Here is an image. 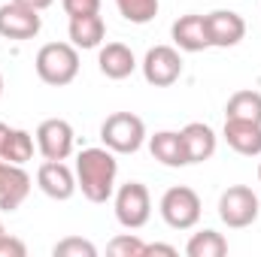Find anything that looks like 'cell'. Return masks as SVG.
Here are the masks:
<instances>
[{
	"label": "cell",
	"instance_id": "1",
	"mask_svg": "<svg viewBox=\"0 0 261 257\" xmlns=\"http://www.w3.org/2000/svg\"><path fill=\"white\" fill-rule=\"evenodd\" d=\"M76 185L88 203H110L116 194V179H119V160L116 151H110L107 145H94V148H82L76 154Z\"/></svg>",
	"mask_w": 261,
	"mask_h": 257
},
{
	"label": "cell",
	"instance_id": "2",
	"mask_svg": "<svg viewBox=\"0 0 261 257\" xmlns=\"http://www.w3.org/2000/svg\"><path fill=\"white\" fill-rule=\"evenodd\" d=\"M34 70L46 85L64 88L79 76V49L73 43H46L34 58Z\"/></svg>",
	"mask_w": 261,
	"mask_h": 257
},
{
	"label": "cell",
	"instance_id": "3",
	"mask_svg": "<svg viewBox=\"0 0 261 257\" xmlns=\"http://www.w3.org/2000/svg\"><path fill=\"white\" fill-rule=\"evenodd\" d=\"M146 139V124L134 112H113L100 124V142L116 154H137Z\"/></svg>",
	"mask_w": 261,
	"mask_h": 257
},
{
	"label": "cell",
	"instance_id": "4",
	"mask_svg": "<svg viewBox=\"0 0 261 257\" xmlns=\"http://www.w3.org/2000/svg\"><path fill=\"white\" fill-rule=\"evenodd\" d=\"M158 212H161V218H164L167 227H173V230H192L200 221L203 206H200V197H197L195 188L173 185V188H167V191L161 194Z\"/></svg>",
	"mask_w": 261,
	"mask_h": 257
},
{
	"label": "cell",
	"instance_id": "5",
	"mask_svg": "<svg viewBox=\"0 0 261 257\" xmlns=\"http://www.w3.org/2000/svg\"><path fill=\"white\" fill-rule=\"evenodd\" d=\"M113 206H116V221L125 230H140L149 224L152 218V197L143 182H125L113 194Z\"/></svg>",
	"mask_w": 261,
	"mask_h": 257
},
{
	"label": "cell",
	"instance_id": "6",
	"mask_svg": "<svg viewBox=\"0 0 261 257\" xmlns=\"http://www.w3.org/2000/svg\"><path fill=\"white\" fill-rule=\"evenodd\" d=\"M258 212H261L258 194L252 191V188H246V185H231L219 197V218L231 230L252 227L258 221Z\"/></svg>",
	"mask_w": 261,
	"mask_h": 257
},
{
	"label": "cell",
	"instance_id": "7",
	"mask_svg": "<svg viewBox=\"0 0 261 257\" xmlns=\"http://www.w3.org/2000/svg\"><path fill=\"white\" fill-rule=\"evenodd\" d=\"M143 79L152 85V88H170L179 82L182 76V58H179V49L176 46H152L143 58Z\"/></svg>",
	"mask_w": 261,
	"mask_h": 257
},
{
	"label": "cell",
	"instance_id": "8",
	"mask_svg": "<svg viewBox=\"0 0 261 257\" xmlns=\"http://www.w3.org/2000/svg\"><path fill=\"white\" fill-rule=\"evenodd\" d=\"M40 30H43V15L37 9H28L15 0L0 6V37L3 40L24 43V40H34Z\"/></svg>",
	"mask_w": 261,
	"mask_h": 257
},
{
	"label": "cell",
	"instance_id": "9",
	"mask_svg": "<svg viewBox=\"0 0 261 257\" xmlns=\"http://www.w3.org/2000/svg\"><path fill=\"white\" fill-rule=\"evenodd\" d=\"M37 148L46 160H67L73 154V142H76V133L73 124L64 118H46L40 121L37 127Z\"/></svg>",
	"mask_w": 261,
	"mask_h": 257
},
{
	"label": "cell",
	"instance_id": "10",
	"mask_svg": "<svg viewBox=\"0 0 261 257\" xmlns=\"http://www.w3.org/2000/svg\"><path fill=\"white\" fill-rule=\"evenodd\" d=\"M206 34L210 49H234L246 37V21L234 9H213L206 12Z\"/></svg>",
	"mask_w": 261,
	"mask_h": 257
},
{
	"label": "cell",
	"instance_id": "11",
	"mask_svg": "<svg viewBox=\"0 0 261 257\" xmlns=\"http://www.w3.org/2000/svg\"><path fill=\"white\" fill-rule=\"evenodd\" d=\"M37 188L46 194L49 200L64 203L79 191L76 185V170H70L64 160H43L37 170Z\"/></svg>",
	"mask_w": 261,
	"mask_h": 257
},
{
	"label": "cell",
	"instance_id": "12",
	"mask_svg": "<svg viewBox=\"0 0 261 257\" xmlns=\"http://www.w3.org/2000/svg\"><path fill=\"white\" fill-rule=\"evenodd\" d=\"M31 185H34V179L24 173V167L0 160V209L3 212H15L28 200Z\"/></svg>",
	"mask_w": 261,
	"mask_h": 257
},
{
	"label": "cell",
	"instance_id": "13",
	"mask_svg": "<svg viewBox=\"0 0 261 257\" xmlns=\"http://www.w3.org/2000/svg\"><path fill=\"white\" fill-rule=\"evenodd\" d=\"M170 37H173V46L179 52H203L210 49V34H206V15H197V12H189V15H179L170 27Z\"/></svg>",
	"mask_w": 261,
	"mask_h": 257
},
{
	"label": "cell",
	"instance_id": "14",
	"mask_svg": "<svg viewBox=\"0 0 261 257\" xmlns=\"http://www.w3.org/2000/svg\"><path fill=\"white\" fill-rule=\"evenodd\" d=\"M222 139L228 142V148H234L243 157H261V124H255V121L225 118Z\"/></svg>",
	"mask_w": 261,
	"mask_h": 257
},
{
	"label": "cell",
	"instance_id": "15",
	"mask_svg": "<svg viewBox=\"0 0 261 257\" xmlns=\"http://www.w3.org/2000/svg\"><path fill=\"white\" fill-rule=\"evenodd\" d=\"M137 67L140 64H137L134 52H130L125 43H107V46H100V52H97V70H100L107 79H113V82L128 79Z\"/></svg>",
	"mask_w": 261,
	"mask_h": 257
},
{
	"label": "cell",
	"instance_id": "16",
	"mask_svg": "<svg viewBox=\"0 0 261 257\" xmlns=\"http://www.w3.org/2000/svg\"><path fill=\"white\" fill-rule=\"evenodd\" d=\"M182 133V142H186V154H189V164H206L216 148H219V136L216 130L203 121H192L179 130Z\"/></svg>",
	"mask_w": 261,
	"mask_h": 257
},
{
	"label": "cell",
	"instance_id": "17",
	"mask_svg": "<svg viewBox=\"0 0 261 257\" xmlns=\"http://www.w3.org/2000/svg\"><path fill=\"white\" fill-rule=\"evenodd\" d=\"M149 151L158 164L176 170V167H189V154H186V142L179 130H158L155 136H149Z\"/></svg>",
	"mask_w": 261,
	"mask_h": 257
},
{
	"label": "cell",
	"instance_id": "18",
	"mask_svg": "<svg viewBox=\"0 0 261 257\" xmlns=\"http://www.w3.org/2000/svg\"><path fill=\"white\" fill-rule=\"evenodd\" d=\"M67 34H70V43L76 49H82V52L85 49H100V43L107 37V24H103L100 12H94V15H76V18H70Z\"/></svg>",
	"mask_w": 261,
	"mask_h": 257
},
{
	"label": "cell",
	"instance_id": "19",
	"mask_svg": "<svg viewBox=\"0 0 261 257\" xmlns=\"http://www.w3.org/2000/svg\"><path fill=\"white\" fill-rule=\"evenodd\" d=\"M225 118H237V121H255L261 124V91H237L228 97L225 103Z\"/></svg>",
	"mask_w": 261,
	"mask_h": 257
},
{
	"label": "cell",
	"instance_id": "20",
	"mask_svg": "<svg viewBox=\"0 0 261 257\" xmlns=\"http://www.w3.org/2000/svg\"><path fill=\"white\" fill-rule=\"evenodd\" d=\"M186 254L189 257H225L228 254V239L216 230H197L195 236L189 239L186 245Z\"/></svg>",
	"mask_w": 261,
	"mask_h": 257
},
{
	"label": "cell",
	"instance_id": "21",
	"mask_svg": "<svg viewBox=\"0 0 261 257\" xmlns=\"http://www.w3.org/2000/svg\"><path fill=\"white\" fill-rule=\"evenodd\" d=\"M31 157H34V136H31L28 130H21V127H12L9 130L6 145H3V157H0V160L24 167Z\"/></svg>",
	"mask_w": 261,
	"mask_h": 257
},
{
	"label": "cell",
	"instance_id": "22",
	"mask_svg": "<svg viewBox=\"0 0 261 257\" xmlns=\"http://www.w3.org/2000/svg\"><path fill=\"white\" fill-rule=\"evenodd\" d=\"M116 9L130 24H149L158 15L161 0H116Z\"/></svg>",
	"mask_w": 261,
	"mask_h": 257
},
{
	"label": "cell",
	"instance_id": "23",
	"mask_svg": "<svg viewBox=\"0 0 261 257\" xmlns=\"http://www.w3.org/2000/svg\"><path fill=\"white\" fill-rule=\"evenodd\" d=\"M52 254L55 257H97V248H94V242H88L82 236H67L61 242H55Z\"/></svg>",
	"mask_w": 261,
	"mask_h": 257
},
{
	"label": "cell",
	"instance_id": "24",
	"mask_svg": "<svg viewBox=\"0 0 261 257\" xmlns=\"http://www.w3.org/2000/svg\"><path fill=\"white\" fill-rule=\"evenodd\" d=\"M107 254L113 257H146V242H140L134 233H122L107 245Z\"/></svg>",
	"mask_w": 261,
	"mask_h": 257
},
{
	"label": "cell",
	"instance_id": "25",
	"mask_svg": "<svg viewBox=\"0 0 261 257\" xmlns=\"http://www.w3.org/2000/svg\"><path fill=\"white\" fill-rule=\"evenodd\" d=\"M61 6H64V12L70 15V18L100 12V0H61Z\"/></svg>",
	"mask_w": 261,
	"mask_h": 257
},
{
	"label": "cell",
	"instance_id": "26",
	"mask_svg": "<svg viewBox=\"0 0 261 257\" xmlns=\"http://www.w3.org/2000/svg\"><path fill=\"white\" fill-rule=\"evenodd\" d=\"M24 254H28V245L18 236H9V233L0 236V257H24Z\"/></svg>",
	"mask_w": 261,
	"mask_h": 257
},
{
	"label": "cell",
	"instance_id": "27",
	"mask_svg": "<svg viewBox=\"0 0 261 257\" xmlns=\"http://www.w3.org/2000/svg\"><path fill=\"white\" fill-rule=\"evenodd\" d=\"M149 254H167V257H176L179 251L173 248V245H161V242H152V245H146V257Z\"/></svg>",
	"mask_w": 261,
	"mask_h": 257
},
{
	"label": "cell",
	"instance_id": "28",
	"mask_svg": "<svg viewBox=\"0 0 261 257\" xmlns=\"http://www.w3.org/2000/svg\"><path fill=\"white\" fill-rule=\"evenodd\" d=\"M15 3H21V6H28V9H37V12H43V9H49L55 0H15Z\"/></svg>",
	"mask_w": 261,
	"mask_h": 257
},
{
	"label": "cell",
	"instance_id": "29",
	"mask_svg": "<svg viewBox=\"0 0 261 257\" xmlns=\"http://www.w3.org/2000/svg\"><path fill=\"white\" fill-rule=\"evenodd\" d=\"M9 124H3V121H0V157H3V145H6V139H9Z\"/></svg>",
	"mask_w": 261,
	"mask_h": 257
},
{
	"label": "cell",
	"instance_id": "30",
	"mask_svg": "<svg viewBox=\"0 0 261 257\" xmlns=\"http://www.w3.org/2000/svg\"><path fill=\"white\" fill-rule=\"evenodd\" d=\"M0 97H3V76H0Z\"/></svg>",
	"mask_w": 261,
	"mask_h": 257
},
{
	"label": "cell",
	"instance_id": "31",
	"mask_svg": "<svg viewBox=\"0 0 261 257\" xmlns=\"http://www.w3.org/2000/svg\"><path fill=\"white\" fill-rule=\"evenodd\" d=\"M3 233H6V230H3V224H0V236H3Z\"/></svg>",
	"mask_w": 261,
	"mask_h": 257
},
{
	"label": "cell",
	"instance_id": "32",
	"mask_svg": "<svg viewBox=\"0 0 261 257\" xmlns=\"http://www.w3.org/2000/svg\"><path fill=\"white\" fill-rule=\"evenodd\" d=\"M258 182H261V164H258Z\"/></svg>",
	"mask_w": 261,
	"mask_h": 257
}]
</instances>
